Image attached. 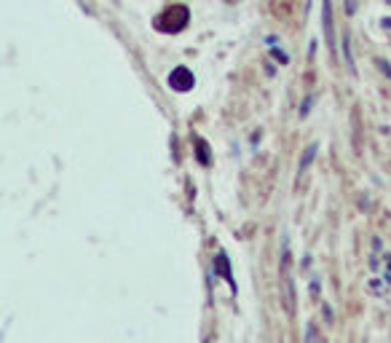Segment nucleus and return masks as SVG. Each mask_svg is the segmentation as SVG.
Here are the masks:
<instances>
[{
    "label": "nucleus",
    "mask_w": 391,
    "mask_h": 343,
    "mask_svg": "<svg viewBox=\"0 0 391 343\" xmlns=\"http://www.w3.org/2000/svg\"><path fill=\"white\" fill-rule=\"evenodd\" d=\"M311 102H314L311 97H308V99H305V102H303V108H300V116H305V113H308V108H311Z\"/></svg>",
    "instance_id": "obj_10"
},
{
    "label": "nucleus",
    "mask_w": 391,
    "mask_h": 343,
    "mask_svg": "<svg viewBox=\"0 0 391 343\" xmlns=\"http://www.w3.org/2000/svg\"><path fill=\"white\" fill-rule=\"evenodd\" d=\"M365 343H367V340H365Z\"/></svg>",
    "instance_id": "obj_12"
},
{
    "label": "nucleus",
    "mask_w": 391,
    "mask_h": 343,
    "mask_svg": "<svg viewBox=\"0 0 391 343\" xmlns=\"http://www.w3.org/2000/svg\"><path fill=\"white\" fill-rule=\"evenodd\" d=\"M316 150H319V145H316V142H314V145H308V148L303 150V158H300V164H297V172H300V175H303V172H305V169L311 166V161L316 158Z\"/></svg>",
    "instance_id": "obj_6"
},
{
    "label": "nucleus",
    "mask_w": 391,
    "mask_h": 343,
    "mask_svg": "<svg viewBox=\"0 0 391 343\" xmlns=\"http://www.w3.org/2000/svg\"><path fill=\"white\" fill-rule=\"evenodd\" d=\"M343 54H346V64H348V73L354 75V59H351V49H348V35H343Z\"/></svg>",
    "instance_id": "obj_8"
},
{
    "label": "nucleus",
    "mask_w": 391,
    "mask_h": 343,
    "mask_svg": "<svg viewBox=\"0 0 391 343\" xmlns=\"http://www.w3.org/2000/svg\"><path fill=\"white\" fill-rule=\"evenodd\" d=\"M322 27H324L327 49L335 54V27H332V3H330V0H322Z\"/></svg>",
    "instance_id": "obj_4"
},
{
    "label": "nucleus",
    "mask_w": 391,
    "mask_h": 343,
    "mask_svg": "<svg viewBox=\"0 0 391 343\" xmlns=\"http://www.w3.org/2000/svg\"><path fill=\"white\" fill-rule=\"evenodd\" d=\"M273 56H276V59H279V62H282V64H287V62H290V59H287V54H282V51H276V49H273Z\"/></svg>",
    "instance_id": "obj_9"
},
{
    "label": "nucleus",
    "mask_w": 391,
    "mask_h": 343,
    "mask_svg": "<svg viewBox=\"0 0 391 343\" xmlns=\"http://www.w3.org/2000/svg\"><path fill=\"white\" fill-rule=\"evenodd\" d=\"M169 86L174 91H190L196 86V78H193V73L188 67H174L169 73Z\"/></svg>",
    "instance_id": "obj_3"
},
{
    "label": "nucleus",
    "mask_w": 391,
    "mask_h": 343,
    "mask_svg": "<svg viewBox=\"0 0 391 343\" xmlns=\"http://www.w3.org/2000/svg\"><path fill=\"white\" fill-rule=\"evenodd\" d=\"M215 273H220L222 279H225L228 284H230V290H236V279H233V273H230V263H228V255L225 252H217V257H215Z\"/></svg>",
    "instance_id": "obj_5"
},
{
    "label": "nucleus",
    "mask_w": 391,
    "mask_h": 343,
    "mask_svg": "<svg viewBox=\"0 0 391 343\" xmlns=\"http://www.w3.org/2000/svg\"><path fill=\"white\" fill-rule=\"evenodd\" d=\"M188 19H190V14L185 6H172L169 11H164L155 19V30L158 32H180V30H185Z\"/></svg>",
    "instance_id": "obj_1"
},
{
    "label": "nucleus",
    "mask_w": 391,
    "mask_h": 343,
    "mask_svg": "<svg viewBox=\"0 0 391 343\" xmlns=\"http://www.w3.org/2000/svg\"><path fill=\"white\" fill-rule=\"evenodd\" d=\"M311 295H314V298L319 295V279H314V282H311Z\"/></svg>",
    "instance_id": "obj_11"
},
{
    "label": "nucleus",
    "mask_w": 391,
    "mask_h": 343,
    "mask_svg": "<svg viewBox=\"0 0 391 343\" xmlns=\"http://www.w3.org/2000/svg\"><path fill=\"white\" fill-rule=\"evenodd\" d=\"M292 255H290V242H282V284H284V306L290 314H295V284H292Z\"/></svg>",
    "instance_id": "obj_2"
},
{
    "label": "nucleus",
    "mask_w": 391,
    "mask_h": 343,
    "mask_svg": "<svg viewBox=\"0 0 391 343\" xmlns=\"http://www.w3.org/2000/svg\"><path fill=\"white\" fill-rule=\"evenodd\" d=\"M196 148H199V150H196V156H199V161H201V164L204 166H209L212 164V158H209V145H207V140H196Z\"/></svg>",
    "instance_id": "obj_7"
}]
</instances>
